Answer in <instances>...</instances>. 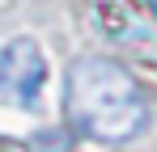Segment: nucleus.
I'll use <instances>...</instances> for the list:
<instances>
[{"mask_svg":"<svg viewBox=\"0 0 157 152\" xmlns=\"http://www.w3.org/2000/svg\"><path fill=\"white\" fill-rule=\"evenodd\" d=\"M64 106L77 135L102 139V144H123L140 135L149 123V101L132 80V72L102 55H81L72 63Z\"/></svg>","mask_w":157,"mask_h":152,"instance_id":"nucleus-1","label":"nucleus"},{"mask_svg":"<svg viewBox=\"0 0 157 152\" xmlns=\"http://www.w3.org/2000/svg\"><path fill=\"white\" fill-rule=\"evenodd\" d=\"M47 85V59L34 38H13L0 51V97H9L13 106H38V93Z\"/></svg>","mask_w":157,"mask_h":152,"instance_id":"nucleus-2","label":"nucleus"},{"mask_svg":"<svg viewBox=\"0 0 157 152\" xmlns=\"http://www.w3.org/2000/svg\"><path fill=\"white\" fill-rule=\"evenodd\" d=\"M149 4H153V13H157V0H149Z\"/></svg>","mask_w":157,"mask_h":152,"instance_id":"nucleus-3","label":"nucleus"}]
</instances>
